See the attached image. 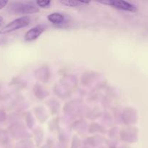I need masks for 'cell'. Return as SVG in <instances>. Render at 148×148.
<instances>
[{
    "label": "cell",
    "mask_w": 148,
    "mask_h": 148,
    "mask_svg": "<svg viewBox=\"0 0 148 148\" xmlns=\"http://www.w3.org/2000/svg\"><path fill=\"white\" fill-rule=\"evenodd\" d=\"M30 18L27 16L20 17L10 22V23L4 26L2 29L0 30V34H6V33H11L15 30H19L20 28L26 27L30 23Z\"/></svg>",
    "instance_id": "cell-1"
},
{
    "label": "cell",
    "mask_w": 148,
    "mask_h": 148,
    "mask_svg": "<svg viewBox=\"0 0 148 148\" xmlns=\"http://www.w3.org/2000/svg\"><path fill=\"white\" fill-rule=\"evenodd\" d=\"M8 10L10 12L16 14H32L38 12L39 10V8L33 4L21 2L12 3Z\"/></svg>",
    "instance_id": "cell-2"
},
{
    "label": "cell",
    "mask_w": 148,
    "mask_h": 148,
    "mask_svg": "<svg viewBox=\"0 0 148 148\" xmlns=\"http://www.w3.org/2000/svg\"><path fill=\"white\" fill-rule=\"evenodd\" d=\"M98 2L112 6V7H115L119 10H124V11L134 12L137 10V8L134 5L127 2V1H121V0H100V1H98Z\"/></svg>",
    "instance_id": "cell-3"
},
{
    "label": "cell",
    "mask_w": 148,
    "mask_h": 148,
    "mask_svg": "<svg viewBox=\"0 0 148 148\" xmlns=\"http://www.w3.org/2000/svg\"><path fill=\"white\" fill-rule=\"evenodd\" d=\"M46 30V26L39 25L29 30L25 35V40L26 41H33L37 39L42 33Z\"/></svg>",
    "instance_id": "cell-4"
},
{
    "label": "cell",
    "mask_w": 148,
    "mask_h": 148,
    "mask_svg": "<svg viewBox=\"0 0 148 148\" xmlns=\"http://www.w3.org/2000/svg\"><path fill=\"white\" fill-rule=\"evenodd\" d=\"M47 18L49 21L53 24H61L65 20L64 16L59 13H52V14L48 15Z\"/></svg>",
    "instance_id": "cell-5"
},
{
    "label": "cell",
    "mask_w": 148,
    "mask_h": 148,
    "mask_svg": "<svg viewBox=\"0 0 148 148\" xmlns=\"http://www.w3.org/2000/svg\"><path fill=\"white\" fill-rule=\"evenodd\" d=\"M62 4L68 7H79V6H84L89 4V1H76V0H64L60 1Z\"/></svg>",
    "instance_id": "cell-6"
},
{
    "label": "cell",
    "mask_w": 148,
    "mask_h": 148,
    "mask_svg": "<svg viewBox=\"0 0 148 148\" xmlns=\"http://www.w3.org/2000/svg\"><path fill=\"white\" fill-rule=\"evenodd\" d=\"M36 4L40 7H49L51 4V1H47V0H42V1H37Z\"/></svg>",
    "instance_id": "cell-7"
},
{
    "label": "cell",
    "mask_w": 148,
    "mask_h": 148,
    "mask_svg": "<svg viewBox=\"0 0 148 148\" xmlns=\"http://www.w3.org/2000/svg\"><path fill=\"white\" fill-rule=\"evenodd\" d=\"M7 3H8V1H6V0H0V10L4 8L7 5Z\"/></svg>",
    "instance_id": "cell-8"
},
{
    "label": "cell",
    "mask_w": 148,
    "mask_h": 148,
    "mask_svg": "<svg viewBox=\"0 0 148 148\" xmlns=\"http://www.w3.org/2000/svg\"><path fill=\"white\" fill-rule=\"evenodd\" d=\"M2 21H3V19H2V17H0V24H1V23H2Z\"/></svg>",
    "instance_id": "cell-9"
}]
</instances>
